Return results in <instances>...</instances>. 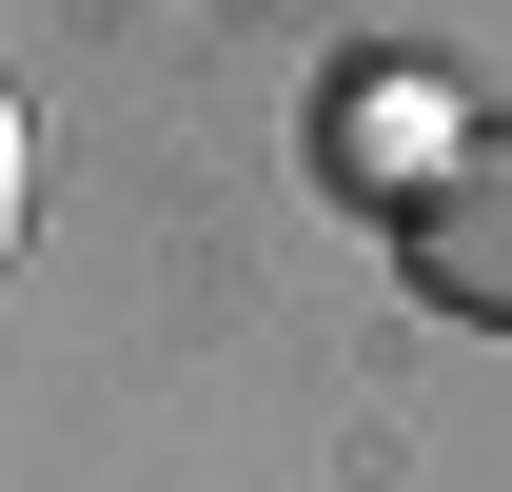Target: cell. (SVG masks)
<instances>
[{
  "label": "cell",
  "mask_w": 512,
  "mask_h": 492,
  "mask_svg": "<svg viewBox=\"0 0 512 492\" xmlns=\"http://www.w3.org/2000/svg\"><path fill=\"white\" fill-rule=\"evenodd\" d=\"M414 276H434L453 315H493V335H512V119L453 138L434 178H414Z\"/></svg>",
  "instance_id": "obj_1"
},
{
  "label": "cell",
  "mask_w": 512,
  "mask_h": 492,
  "mask_svg": "<svg viewBox=\"0 0 512 492\" xmlns=\"http://www.w3.org/2000/svg\"><path fill=\"white\" fill-rule=\"evenodd\" d=\"M20 158H40V138H20V99H0V256H20Z\"/></svg>",
  "instance_id": "obj_2"
}]
</instances>
